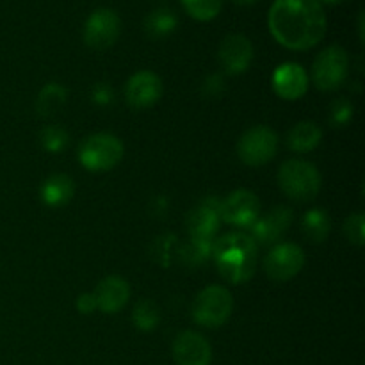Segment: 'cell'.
Wrapping results in <instances>:
<instances>
[{"label": "cell", "mask_w": 365, "mask_h": 365, "mask_svg": "<svg viewBox=\"0 0 365 365\" xmlns=\"http://www.w3.org/2000/svg\"><path fill=\"white\" fill-rule=\"evenodd\" d=\"M260 216V200L248 189H237L220 202V217L223 223L237 228H250Z\"/></svg>", "instance_id": "9"}, {"label": "cell", "mask_w": 365, "mask_h": 365, "mask_svg": "<svg viewBox=\"0 0 365 365\" xmlns=\"http://www.w3.org/2000/svg\"><path fill=\"white\" fill-rule=\"evenodd\" d=\"M349 57L341 45L327 46L312 64V82L319 91H335L348 77Z\"/></svg>", "instance_id": "6"}, {"label": "cell", "mask_w": 365, "mask_h": 365, "mask_svg": "<svg viewBox=\"0 0 365 365\" xmlns=\"http://www.w3.org/2000/svg\"><path fill=\"white\" fill-rule=\"evenodd\" d=\"M132 323L135 328L143 331H152L159 327L160 323V310L150 299H141L138 305L134 307V312H132Z\"/></svg>", "instance_id": "23"}, {"label": "cell", "mask_w": 365, "mask_h": 365, "mask_svg": "<svg viewBox=\"0 0 365 365\" xmlns=\"http://www.w3.org/2000/svg\"><path fill=\"white\" fill-rule=\"evenodd\" d=\"M319 2H324V4H341V2H344V0H319Z\"/></svg>", "instance_id": "32"}, {"label": "cell", "mask_w": 365, "mask_h": 365, "mask_svg": "<svg viewBox=\"0 0 365 365\" xmlns=\"http://www.w3.org/2000/svg\"><path fill=\"white\" fill-rule=\"evenodd\" d=\"M163 81L153 71L143 70L132 75L125 86V100L132 109H148L163 96Z\"/></svg>", "instance_id": "12"}, {"label": "cell", "mask_w": 365, "mask_h": 365, "mask_svg": "<svg viewBox=\"0 0 365 365\" xmlns=\"http://www.w3.org/2000/svg\"><path fill=\"white\" fill-rule=\"evenodd\" d=\"M214 241H202V239H189L187 245L184 246V259L191 266L203 264L207 259L212 257Z\"/></svg>", "instance_id": "26"}, {"label": "cell", "mask_w": 365, "mask_h": 365, "mask_svg": "<svg viewBox=\"0 0 365 365\" xmlns=\"http://www.w3.org/2000/svg\"><path fill=\"white\" fill-rule=\"evenodd\" d=\"M182 6L189 16L198 21H210L221 13V0H182Z\"/></svg>", "instance_id": "24"}, {"label": "cell", "mask_w": 365, "mask_h": 365, "mask_svg": "<svg viewBox=\"0 0 365 365\" xmlns=\"http://www.w3.org/2000/svg\"><path fill=\"white\" fill-rule=\"evenodd\" d=\"M344 234L351 245L364 246L365 241V217L362 212L349 216L344 223Z\"/></svg>", "instance_id": "28"}, {"label": "cell", "mask_w": 365, "mask_h": 365, "mask_svg": "<svg viewBox=\"0 0 365 365\" xmlns=\"http://www.w3.org/2000/svg\"><path fill=\"white\" fill-rule=\"evenodd\" d=\"M220 200L214 196L200 202L195 209L189 210L187 217H185V227H187L191 239L214 241V235L220 230Z\"/></svg>", "instance_id": "13"}, {"label": "cell", "mask_w": 365, "mask_h": 365, "mask_svg": "<svg viewBox=\"0 0 365 365\" xmlns=\"http://www.w3.org/2000/svg\"><path fill=\"white\" fill-rule=\"evenodd\" d=\"M302 230L307 239L319 245V242L327 241L331 230V220L324 209H312L303 216L302 220Z\"/></svg>", "instance_id": "21"}, {"label": "cell", "mask_w": 365, "mask_h": 365, "mask_svg": "<svg viewBox=\"0 0 365 365\" xmlns=\"http://www.w3.org/2000/svg\"><path fill=\"white\" fill-rule=\"evenodd\" d=\"M267 24L282 46L298 52L314 48L327 34V14L319 0H274Z\"/></svg>", "instance_id": "1"}, {"label": "cell", "mask_w": 365, "mask_h": 365, "mask_svg": "<svg viewBox=\"0 0 365 365\" xmlns=\"http://www.w3.org/2000/svg\"><path fill=\"white\" fill-rule=\"evenodd\" d=\"M321 139H323V130H321L319 125L314 123V121H299L289 130L287 146L292 152L307 153L319 146Z\"/></svg>", "instance_id": "19"}, {"label": "cell", "mask_w": 365, "mask_h": 365, "mask_svg": "<svg viewBox=\"0 0 365 365\" xmlns=\"http://www.w3.org/2000/svg\"><path fill=\"white\" fill-rule=\"evenodd\" d=\"M234 298L223 285H209L192 303V319L203 328H220L230 319Z\"/></svg>", "instance_id": "5"}, {"label": "cell", "mask_w": 365, "mask_h": 365, "mask_svg": "<svg viewBox=\"0 0 365 365\" xmlns=\"http://www.w3.org/2000/svg\"><path fill=\"white\" fill-rule=\"evenodd\" d=\"M68 91L66 88L59 84H46L45 88L39 91L38 100H36V110L39 116L48 118L56 114L61 107L66 103Z\"/></svg>", "instance_id": "22"}, {"label": "cell", "mask_w": 365, "mask_h": 365, "mask_svg": "<svg viewBox=\"0 0 365 365\" xmlns=\"http://www.w3.org/2000/svg\"><path fill=\"white\" fill-rule=\"evenodd\" d=\"M68 141H70V135L59 125H48V127H45L39 132V143H41L46 152H63L68 146Z\"/></svg>", "instance_id": "25"}, {"label": "cell", "mask_w": 365, "mask_h": 365, "mask_svg": "<svg viewBox=\"0 0 365 365\" xmlns=\"http://www.w3.org/2000/svg\"><path fill=\"white\" fill-rule=\"evenodd\" d=\"M278 152V135L266 125L248 128L237 143V155L246 166L259 168L274 159Z\"/></svg>", "instance_id": "7"}, {"label": "cell", "mask_w": 365, "mask_h": 365, "mask_svg": "<svg viewBox=\"0 0 365 365\" xmlns=\"http://www.w3.org/2000/svg\"><path fill=\"white\" fill-rule=\"evenodd\" d=\"M123 159V145L113 134L88 135L78 146V163L93 173H103L120 164Z\"/></svg>", "instance_id": "4"}, {"label": "cell", "mask_w": 365, "mask_h": 365, "mask_svg": "<svg viewBox=\"0 0 365 365\" xmlns=\"http://www.w3.org/2000/svg\"><path fill=\"white\" fill-rule=\"evenodd\" d=\"M91 96H93V102L98 103V106H109V103H113L114 100V91L109 84L100 82V84H96L95 88H93Z\"/></svg>", "instance_id": "29"}, {"label": "cell", "mask_w": 365, "mask_h": 365, "mask_svg": "<svg viewBox=\"0 0 365 365\" xmlns=\"http://www.w3.org/2000/svg\"><path fill=\"white\" fill-rule=\"evenodd\" d=\"M274 93L284 100H298L309 89V75L298 63H284L271 78Z\"/></svg>", "instance_id": "16"}, {"label": "cell", "mask_w": 365, "mask_h": 365, "mask_svg": "<svg viewBox=\"0 0 365 365\" xmlns=\"http://www.w3.org/2000/svg\"><path fill=\"white\" fill-rule=\"evenodd\" d=\"M353 113H355V107L349 102L348 98H337L330 107V121L335 127H344L351 121Z\"/></svg>", "instance_id": "27"}, {"label": "cell", "mask_w": 365, "mask_h": 365, "mask_svg": "<svg viewBox=\"0 0 365 365\" xmlns=\"http://www.w3.org/2000/svg\"><path fill=\"white\" fill-rule=\"evenodd\" d=\"M278 185L294 202H310L321 191V175L309 160L291 159L278 171Z\"/></svg>", "instance_id": "3"}, {"label": "cell", "mask_w": 365, "mask_h": 365, "mask_svg": "<svg viewBox=\"0 0 365 365\" xmlns=\"http://www.w3.org/2000/svg\"><path fill=\"white\" fill-rule=\"evenodd\" d=\"M235 4H239V6H253V4H257L259 0H234Z\"/></svg>", "instance_id": "31"}, {"label": "cell", "mask_w": 365, "mask_h": 365, "mask_svg": "<svg viewBox=\"0 0 365 365\" xmlns=\"http://www.w3.org/2000/svg\"><path fill=\"white\" fill-rule=\"evenodd\" d=\"M177 14L170 7H157L145 16L143 27L148 38L163 39L177 29Z\"/></svg>", "instance_id": "20"}, {"label": "cell", "mask_w": 365, "mask_h": 365, "mask_svg": "<svg viewBox=\"0 0 365 365\" xmlns=\"http://www.w3.org/2000/svg\"><path fill=\"white\" fill-rule=\"evenodd\" d=\"M217 57L225 73H245L253 61V45L245 34H228L221 41Z\"/></svg>", "instance_id": "14"}, {"label": "cell", "mask_w": 365, "mask_h": 365, "mask_svg": "<svg viewBox=\"0 0 365 365\" xmlns=\"http://www.w3.org/2000/svg\"><path fill=\"white\" fill-rule=\"evenodd\" d=\"M259 246L245 232H228L214 239L212 259L217 273L234 285L246 284L255 274Z\"/></svg>", "instance_id": "2"}, {"label": "cell", "mask_w": 365, "mask_h": 365, "mask_svg": "<svg viewBox=\"0 0 365 365\" xmlns=\"http://www.w3.org/2000/svg\"><path fill=\"white\" fill-rule=\"evenodd\" d=\"M292 223V210L289 207H274L266 216L257 217L255 223L248 228L250 237L257 246H274L280 242L285 232Z\"/></svg>", "instance_id": "11"}, {"label": "cell", "mask_w": 365, "mask_h": 365, "mask_svg": "<svg viewBox=\"0 0 365 365\" xmlns=\"http://www.w3.org/2000/svg\"><path fill=\"white\" fill-rule=\"evenodd\" d=\"M305 266V252L292 242H278L264 259V271L273 282H289Z\"/></svg>", "instance_id": "8"}, {"label": "cell", "mask_w": 365, "mask_h": 365, "mask_svg": "<svg viewBox=\"0 0 365 365\" xmlns=\"http://www.w3.org/2000/svg\"><path fill=\"white\" fill-rule=\"evenodd\" d=\"M173 359L177 365H210L212 348L203 335L196 331H182L173 342Z\"/></svg>", "instance_id": "15"}, {"label": "cell", "mask_w": 365, "mask_h": 365, "mask_svg": "<svg viewBox=\"0 0 365 365\" xmlns=\"http://www.w3.org/2000/svg\"><path fill=\"white\" fill-rule=\"evenodd\" d=\"M75 195V184L71 177L64 173L52 175L46 178L39 187V196L43 203L48 207H63L70 203V200Z\"/></svg>", "instance_id": "18"}, {"label": "cell", "mask_w": 365, "mask_h": 365, "mask_svg": "<svg viewBox=\"0 0 365 365\" xmlns=\"http://www.w3.org/2000/svg\"><path fill=\"white\" fill-rule=\"evenodd\" d=\"M96 309L103 314H116L123 309L130 298L128 282L121 277H106L93 291Z\"/></svg>", "instance_id": "17"}, {"label": "cell", "mask_w": 365, "mask_h": 365, "mask_svg": "<svg viewBox=\"0 0 365 365\" xmlns=\"http://www.w3.org/2000/svg\"><path fill=\"white\" fill-rule=\"evenodd\" d=\"M75 307H77L78 312L82 314H91L93 310L96 309V302H95V296L93 292H88V294H81L75 302Z\"/></svg>", "instance_id": "30"}, {"label": "cell", "mask_w": 365, "mask_h": 365, "mask_svg": "<svg viewBox=\"0 0 365 365\" xmlns=\"http://www.w3.org/2000/svg\"><path fill=\"white\" fill-rule=\"evenodd\" d=\"M121 21L113 9H96L89 14L84 25V43L93 50H106L120 38Z\"/></svg>", "instance_id": "10"}]
</instances>
